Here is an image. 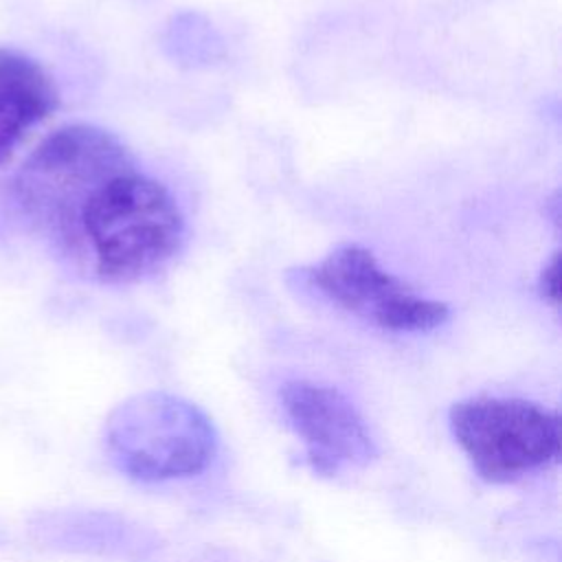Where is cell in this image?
Segmentation results:
<instances>
[{
    "instance_id": "6da1fadb",
    "label": "cell",
    "mask_w": 562,
    "mask_h": 562,
    "mask_svg": "<svg viewBox=\"0 0 562 562\" xmlns=\"http://www.w3.org/2000/svg\"><path fill=\"white\" fill-rule=\"evenodd\" d=\"M33 224L103 283L156 274L184 241V217L173 195L143 173L130 151L70 180Z\"/></svg>"
},
{
    "instance_id": "7a4b0ae2",
    "label": "cell",
    "mask_w": 562,
    "mask_h": 562,
    "mask_svg": "<svg viewBox=\"0 0 562 562\" xmlns=\"http://www.w3.org/2000/svg\"><path fill=\"white\" fill-rule=\"evenodd\" d=\"M103 441L112 465L145 483L200 474L217 450V432L209 415L165 391H147L121 402L105 422Z\"/></svg>"
},
{
    "instance_id": "3957f363",
    "label": "cell",
    "mask_w": 562,
    "mask_h": 562,
    "mask_svg": "<svg viewBox=\"0 0 562 562\" xmlns=\"http://www.w3.org/2000/svg\"><path fill=\"white\" fill-rule=\"evenodd\" d=\"M450 430L474 472L509 483L558 461L560 417L520 397L476 395L452 404Z\"/></svg>"
},
{
    "instance_id": "8992f818",
    "label": "cell",
    "mask_w": 562,
    "mask_h": 562,
    "mask_svg": "<svg viewBox=\"0 0 562 562\" xmlns=\"http://www.w3.org/2000/svg\"><path fill=\"white\" fill-rule=\"evenodd\" d=\"M57 105L53 77L29 55L0 46V165Z\"/></svg>"
},
{
    "instance_id": "5b68a950",
    "label": "cell",
    "mask_w": 562,
    "mask_h": 562,
    "mask_svg": "<svg viewBox=\"0 0 562 562\" xmlns=\"http://www.w3.org/2000/svg\"><path fill=\"white\" fill-rule=\"evenodd\" d=\"M279 395L314 472L336 476L345 470L364 468L378 457L362 415L338 389L312 380H290Z\"/></svg>"
},
{
    "instance_id": "52a82bcc",
    "label": "cell",
    "mask_w": 562,
    "mask_h": 562,
    "mask_svg": "<svg viewBox=\"0 0 562 562\" xmlns=\"http://www.w3.org/2000/svg\"><path fill=\"white\" fill-rule=\"evenodd\" d=\"M538 290L544 301H549L551 305H558V301H560V252H553V257L540 270Z\"/></svg>"
},
{
    "instance_id": "277c9868",
    "label": "cell",
    "mask_w": 562,
    "mask_h": 562,
    "mask_svg": "<svg viewBox=\"0 0 562 562\" xmlns=\"http://www.w3.org/2000/svg\"><path fill=\"white\" fill-rule=\"evenodd\" d=\"M299 272L331 303L386 331H430L450 316L448 303L419 296L400 277L386 272L371 250L358 244H342L323 261Z\"/></svg>"
}]
</instances>
